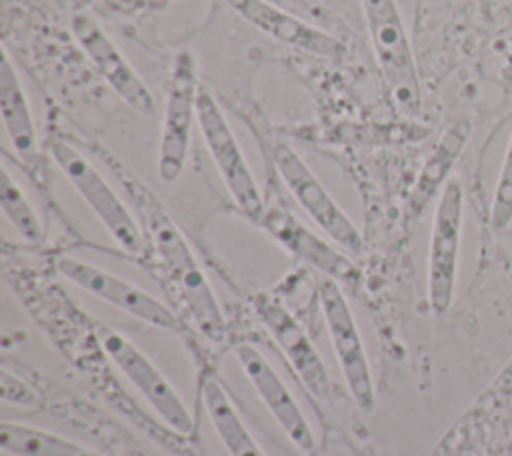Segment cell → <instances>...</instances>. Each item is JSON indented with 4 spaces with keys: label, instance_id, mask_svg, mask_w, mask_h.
I'll return each instance as SVG.
<instances>
[{
    "label": "cell",
    "instance_id": "1",
    "mask_svg": "<svg viewBox=\"0 0 512 456\" xmlns=\"http://www.w3.org/2000/svg\"><path fill=\"white\" fill-rule=\"evenodd\" d=\"M98 156L114 172L124 192L128 194L144 238L150 242L160 270L166 274L182 304L190 312L198 330L210 340H222L226 322L220 304L210 288L206 274L202 272L190 244L184 234L166 212L156 194L114 154L98 146Z\"/></svg>",
    "mask_w": 512,
    "mask_h": 456
},
{
    "label": "cell",
    "instance_id": "2",
    "mask_svg": "<svg viewBox=\"0 0 512 456\" xmlns=\"http://www.w3.org/2000/svg\"><path fill=\"white\" fill-rule=\"evenodd\" d=\"M362 8L386 94L396 112L416 118L422 112V86L400 10L394 0H362Z\"/></svg>",
    "mask_w": 512,
    "mask_h": 456
},
{
    "label": "cell",
    "instance_id": "3",
    "mask_svg": "<svg viewBox=\"0 0 512 456\" xmlns=\"http://www.w3.org/2000/svg\"><path fill=\"white\" fill-rule=\"evenodd\" d=\"M50 154L114 242L128 254H140L146 244L140 222L96 166L66 138H52Z\"/></svg>",
    "mask_w": 512,
    "mask_h": 456
},
{
    "label": "cell",
    "instance_id": "4",
    "mask_svg": "<svg viewBox=\"0 0 512 456\" xmlns=\"http://www.w3.org/2000/svg\"><path fill=\"white\" fill-rule=\"evenodd\" d=\"M200 88L194 52L180 50L172 60L168 76L158 140V176L166 184L176 182L184 172L192 130L198 124Z\"/></svg>",
    "mask_w": 512,
    "mask_h": 456
},
{
    "label": "cell",
    "instance_id": "5",
    "mask_svg": "<svg viewBox=\"0 0 512 456\" xmlns=\"http://www.w3.org/2000/svg\"><path fill=\"white\" fill-rule=\"evenodd\" d=\"M198 130L204 138V146L212 156V162L232 196L234 204L250 218L258 220L264 210V198L258 182L250 170V164L242 152V146L226 120L222 106L218 104L212 90L200 88L198 96Z\"/></svg>",
    "mask_w": 512,
    "mask_h": 456
},
{
    "label": "cell",
    "instance_id": "6",
    "mask_svg": "<svg viewBox=\"0 0 512 456\" xmlns=\"http://www.w3.org/2000/svg\"><path fill=\"white\" fill-rule=\"evenodd\" d=\"M272 156L278 176L316 226L344 250L360 252L364 238L358 226L316 178L304 158L286 142H278Z\"/></svg>",
    "mask_w": 512,
    "mask_h": 456
},
{
    "label": "cell",
    "instance_id": "7",
    "mask_svg": "<svg viewBox=\"0 0 512 456\" xmlns=\"http://www.w3.org/2000/svg\"><path fill=\"white\" fill-rule=\"evenodd\" d=\"M318 304L348 392L360 410L370 412L376 402L374 380L356 318L348 306L340 282L324 278L318 284Z\"/></svg>",
    "mask_w": 512,
    "mask_h": 456
},
{
    "label": "cell",
    "instance_id": "8",
    "mask_svg": "<svg viewBox=\"0 0 512 456\" xmlns=\"http://www.w3.org/2000/svg\"><path fill=\"white\" fill-rule=\"evenodd\" d=\"M98 338L106 356L144 396V400L166 422V426L180 434H190L194 430V418L182 396L160 372V368L132 340L116 330L102 326Z\"/></svg>",
    "mask_w": 512,
    "mask_h": 456
},
{
    "label": "cell",
    "instance_id": "9",
    "mask_svg": "<svg viewBox=\"0 0 512 456\" xmlns=\"http://www.w3.org/2000/svg\"><path fill=\"white\" fill-rule=\"evenodd\" d=\"M464 194L458 180H448L442 186L428 250V304L434 314H446L454 300L458 254L462 236Z\"/></svg>",
    "mask_w": 512,
    "mask_h": 456
},
{
    "label": "cell",
    "instance_id": "10",
    "mask_svg": "<svg viewBox=\"0 0 512 456\" xmlns=\"http://www.w3.org/2000/svg\"><path fill=\"white\" fill-rule=\"evenodd\" d=\"M70 30L80 50L114 94L134 112L142 116L154 114L156 98L152 90L98 20L90 14H76L70 22Z\"/></svg>",
    "mask_w": 512,
    "mask_h": 456
},
{
    "label": "cell",
    "instance_id": "11",
    "mask_svg": "<svg viewBox=\"0 0 512 456\" xmlns=\"http://www.w3.org/2000/svg\"><path fill=\"white\" fill-rule=\"evenodd\" d=\"M56 270L78 288L150 326L162 330H174L178 326L176 314L164 302L118 274L74 256H60Z\"/></svg>",
    "mask_w": 512,
    "mask_h": 456
},
{
    "label": "cell",
    "instance_id": "12",
    "mask_svg": "<svg viewBox=\"0 0 512 456\" xmlns=\"http://www.w3.org/2000/svg\"><path fill=\"white\" fill-rule=\"evenodd\" d=\"M228 6L250 26L296 50L314 54L326 60H342L346 44L330 32L310 24L308 20L280 8L270 0H226Z\"/></svg>",
    "mask_w": 512,
    "mask_h": 456
},
{
    "label": "cell",
    "instance_id": "13",
    "mask_svg": "<svg viewBox=\"0 0 512 456\" xmlns=\"http://www.w3.org/2000/svg\"><path fill=\"white\" fill-rule=\"evenodd\" d=\"M236 358L240 368L244 370V376L260 396L276 424L288 436V440L300 452H312L316 448L314 432L296 398L278 376V372L270 366V362L262 356V352L252 344H240L236 346Z\"/></svg>",
    "mask_w": 512,
    "mask_h": 456
},
{
    "label": "cell",
    "instance_id": "14",
    "mask_svg": "<svg viewBox=\"0 0 512 456\" xmlns=\"http://www.w3.org/2000/svg\"><path fill=\"white\" fill-rule=\"evenodd\" d=\"M278 244H282L288 252L320 270L326 278L336 282H354L360 272L350 258L330 246L324 238L314 234L308 226H304L286 206L282 204H264L260 218L256 220Z\"/></svg>",
    "mask_w": 512,
    "mask_h": 456
},
{
    "label": "cell",
    "instance_id": "15",
    "mask_svg": "<svg viewBox=\"0 0 512 456\" xmlns=\"http://www.w3.org/2000/svg\"><path fill=\"white\" fill-rule=\"evenodd\" d=\"M254 306L308 392L316 398H326L330 392L328 370L304 328L280 302L266 294H258V298H254Z\"/></svg>",
    "mask_w": 512,
    "mask_h": 456
},
{
    "label": "cell",
    "instance_id": "16",
    "mask_svg": "<svg viewBox=\"0 0 512 456\" xmlns=\"http://www.w3.org/2000/svg\"><path fill=\"white\" fill-rule=\"evenodd\" d=\"M0 116L4 132L18 158L26 166H34L38 160L36 122L28 94L6 46L0 56Z\"/></svg>",
    "mask_w": 512,
    "mask_h": 456
},
{
    "label": "cell",
    "instance_id": "17",
    "mask_svg": "<svg viewBox=\"0 0 512 456\" xmlns=\"http://www.w3.org/2000/svg\"><path fill=\"white\" fill-rule=\"evenodd\" d=\"M202 396L212 428L230 456H266L216 380H206Z\"/></svg>",
    "mask_w": 512,
    "mask_h": 456
},
{
    "label": "cell",
    "instance_id": "18",
    "mask_svg": "<svg viewBox=\"0 0 512 456\" xmlns=\"http://www.w3.org/2000/svg\"><path fill=\"white\" fill-rule=\"evenodd\" d=\"M0 448L12 456H102L56 432L20 422L0 424Z\"/></svg>",
    "mask_w": 512,
    "mask_h": 456
},
{
    "label": "cell",
    "instance_id": "19",
    "mask_svg": "<svg viewBox=\"0 0 512 456\" xmlns=\"http://www.w3.org/2000/svg\"><path fill=\"white\" fill-rule=\"evenodd\" d=\"M470 136V122L468 120H458L450 126V130H446V134L442 136V140L436 144L434 152L430 154V158L426 160L418 182L414 186L412 198H410V208L414 212H420L430 196L440 188V184H446V174L450 172L452 164L456 162L458 154L462 152L466 140Z\"/></svg>",
    "mask_w": 512,
    "mask_h": 456
},
{
    "label": "cell",
    "instance_id": "20",
    "mask_svg": "<svg viewBox=\"0 0 512 456\" xmlns=\"http://www.w3.org/2000/svg\"><path fill=\"white\" fill-rule=\"evenodd\" d=\"M0 206L6 220L26 242L36 244L42 240L44 236L42 222L34 206L30 204L28 196L24 194L22 186L12 178L6 166H2V172H0Z\"/></svg>",
    "mask_w": 512,
    "mask_h": 456
},
{
    "label": "cell",
    "instance_id": "21",
    "mask_svg": "<svg viewBox=\"0 0 512 456\" xmlns=\"http://www.w3.org/2000/svg\"><path fill=\"white\" fill-rule=\"evenodd\" d=\"M490 220H492L494 230H504L512 222V132H510L502 168H500V174L496 180L492 208H490Z\"/></svg>",
    "mask_w": 512,
    "mask_h": 456
},
{
    "label": "cell",
    "instance_id": "22",
    "mask_svg": "<svg viewBox=\"0 0 512 456\" xmlns=\"http://www.w3.org/2000/svg\"><path fill=\"white\" fill-rule=\"evenodd\" d=\"M0 394L6 402H14V404H22V406H32L38 402L36 392L22 382L18 376L10 374L8 370H2L0 374Z\"/></svg>",
    "mask_w": 512,
    "mask_h": 456
}]
</instances>
